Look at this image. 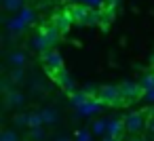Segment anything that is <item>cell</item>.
Here are the masks:
<instances>
[{"label":"cell","mask_w":154,"mask_h":141,"mask_svg":"<svg viewBox=\"0 0 154 141\" xmlns=\"http://www.w3.org/2000/svg\"><path fill=\"white\" fill-rule=\"evenodd\" d=\"M143 95H146V91H143V86H141L139 82L125 80V82L120 84V97H122V101H125V103L137 101V99H139V97H143Z\"/></svg>","instance_id":"1"},{"label":"cell","mask_w":154,"mask_h":141,"mask_svg":"<svg viewBox=\"0 0 154 141\" xmlns=\"http://www.w3.org/2000/svg\"><path fill=\"white\" fill-rule=\"evenodd\" d=\"M143 128H148L146 112H131V114L125 116V130H129V133H141Z\"/></svg>","instance_id":"2"},{"label":"cell","mask_w":154,"mask_h":141,"mask_svg":"<svg viewBox=\"0 0 154 141\" xmlns=\"http://www.w3.org/2000/svg\"><path fill=\"white\" fill-rule=\"evenodd\" d=\"M42 61L47 63L49 72H55V70H61V68H63V59H61V55H59L57 51H53V49H49V51L42 53Z\"/></svg>","instance_id":"3"},{"label":"cell","mask_w":154,"mask_h":141,"mask_svg":"<svg viewBox=\"0 0 154 141\" xmlns=\"http://www.w3.org/2000/svg\"><path fill=\"white\" fill-rule=\"evenodd\" d=\"M72 21H74V17H72V13L70 11H63V13H59V15H55V19H53V26L63 34V32H68L70 30V26H72Z\"/></svg>","instance_id":"4"},{"label":"cell","mask_w":154,"mask_h":141,"mask_svg":"<svg viewBox=\"0 0 154 141\" xmlns=\"http://www.w3.org/2000/svg\"><path fill=\"white\" fill-rule=\"evenodd\" d=\"M101 101H97V99H91V101H87L85 105H80L78 110H76V114L80 116V118H89V116H93V114H97L99 110H101Z\"/></svg>","instance_id":"5"},{"label":"cell","mask_w":154,"mask_h":141,"mask_svg":"<svg viewBox=\"0 0 154 141\" xmlns=\"http://www.w3.org/2000/svg\"><path fill=\"white\" fill-rule=\"evenodd\" d=\"M70 13H72V17H74L76 23H89L91 7H87V4H76V7L70 9Z\"/></svg>","instance_id":"6"},{"label":"cell","mask_w":154,"mask_h":141,"mask_svg":"<svg viewBox=\"0 0 154 141\" xmlns=\"http://www.w3.org/2000/svg\"><path fill=\"white\" fill-rule=\"evenodd\" d=\"M38 34H42V36H45V40L49 42V46L57 44V40H59V36H61V32H59V30H57L53 23H51V26H45V28H42Z\"/></svg>","instance_id":"7"},{"label":"cell","mask_w":154,"mask_h":141,"mask_svg":"<svg viewBox=\"0 0 154 141\" xmlns=\"http://www.w3.org/2000/svg\"><path fill=\"white\" fill-rule=\"evenodd\" d=\"M7 28H9V32H13V34H21V32L28 28V23H26L19 15H13L11 19H7Z\"/></svg>","instance_id":"8"},{"label":"cell","mask_w":154,"mask_h":141,"mask_svg":"<svg viewBox=\"0 0 154 141\" xmlns=\"http://www.w3.org/2000/svg\"><path fill=\"white\" fill-rule=\"evenodd\" d=\"M40 116H42V122L45 124H57L59 122V112L55 107H42L40 110Z\"/></svg>","instance_id":"9"},{"label":"cell","mask_w":154,"mask_h":141,"mask_svg":"<svg viewBox=\"0 0 154 141\" xmlns=\"http://www.w3.org/2000/svg\"><path fill=\"white\" fill-rule=\"evenodd\" d=\"M30 46H32L34 51H38L40 55H42L45 51H49V49H51V46H49V42L45 40V36H42V34H36V36L30 40Z\"/></svg>","instance_id":"10"},{"label":"cell","mask_w":154,"mask_h":141,"mask_svg":"<svg viewBox=\"0 0 154 141\" xmlns=\"http://www.w3.org/2000/svg\"><path fill=\"white\" fill-rule=\"evenodd\" d=\"M26 103V97H23V93H19V91H13V93H9L7 95V107H21Z\"/></svg>","instance_id":"11"},{"label":"cell","mask_w":154,"mask_h":141,"mask_svg":"<svg viewBox=\"0 0 154 141\" xmlns=\"http://www.w3.org/2000/svg\"><path fill=\"white\" fill-rule=\"evenodd\" d=\"M125 130V120H110L108 122V137H114V139H118V135Z\"/></svg>","instance_id":"12"},{"label":"cell","mask_w":154,"mask_h":141,"mask_svg":"<svg viewBox=\"0 0 154 141\" xmlns=\"http://www.w3.org/2000/svg\"><path fill=\"white\" fill-rule=\"evenodd\" d=\"M9 61H11L13 68H23L28 59H26V53H21V51H13V53L9 55Z\"/></svg>","instance_id":"13"},{"label":"cell","mask_w":154,"mask_h":141,"mask_svg":"<svg viewBox=\"0 0 154 141\" xmlns=\"http://www.w3.org/2000/svg\"><path fill=\"white\" fill-rule=\"evenodd\" d=\"M108 122H110V120H103V118H101V120H95L93 126H91V133H93V135H99V137H101V135H108Z\"/></svg>","instance_id":"14"},{"label":"cell","mask_w":154,"mask_h":141,"mask_svg":"<svg viewBox=\"0 0 154 141\" xmlns=\"http://www.w3.org/2000/svg\"><path fill=\"white\" fill-rule=\"evenodd\" d=\"M2 7L9 13H19L23 9V0H2Z\"/></svg>","instance_id":"15"},{"label":"cell","mask_w":154,"mask_h":141,"mask_svg":"<svg viewBox=\"0 0 154 141\" xmlns=\"http://www.w3.org/2000/svg\"><path fill=\"white\" fill-rule=\"evenodd\" d=\"M9 80L17 86V84H21L23 80H26V72H23V68H13L11 70V74H9Z\"/></svg>","instance_id":"16"},{"label":"cell","mask_w":154,"mask_h":141,"mask_svg":"<svg viewBox=\"0 0 154 141\" xmlns=\"http://www.w3.org/2000/svg\"><path fill=\"white\" fill-rule=\"evenodd\" d=\"M17 15H19V17H21V19H23L28 26H30V23L36 19V13H34V9H30V7H23V9H21Z\"/></svg>","instance_id":"17"},{"label":"cell","mask_w":154,"mask_h":141,"mask_svg":"<svg viewBox=\"0 0 154 141\" xmlns=\"http://www.w3.org/2000/svg\"><path fill=\"white\" fill-rule=\"evenodd\" d=\"M45 122H42V116H40V112H32L30 114V128H38V126H42Z\"/></svg>","instance_id":"18"},{"label":"cell","mask_w":154,"mask_h":141,"mask_svg":"<svg viewBox=\"0 0 154 141\" xmlns=\"http://www.w3.org/2000/svg\"><path fill=\"white\" fill-rule=\"evenodd\" d=\"M139 84L143 86V91H152V88H154V72H152V74H146Z\"/></svg>","instance_id":"19"},{"label":"cell","mask_w":154,"mask_h":141,"mask_svg":"<svg viewBox=\"0 0 154 141\" xmlns=\"http://www.w3.org/2000/svg\"><path fill=\"white\" fill-rule=\"evenodd\" d=\"M13 122L19 124V126H30V114H17L13 118Z\"/></svg>","instance_id":"20"},{"label":"cell","mask_w":154,"mask_h":141,"mask_svg":"<svg viewBox=\"0 0 154 141\" xmlns=\"http://www.w3.org/2000/svg\"><path fill=\"white\" fill-rule=\"evenodd\" d=\"M0 141H19V137H17V133L15 130H2V135H0Z\"/></svg>","instance_id":"21"},{"label":"cell","mask_w":154,"mask_h":141,"mask_svg":"<svg viewBox=\"0 0 154 141\" xmlns=\"http://www.w3.org/2000/svg\"><path fill=\"white\" fill-rule=\"evenodd\" d=\"M30 135H32V139H34V141H45V137H47L42 126H38V128H32V133H30Z\"/></svg>","instance_id":"22"},{"label":"cell","mask_w":154,"mask_h":141,"mask_svg":"<svg viewBox=\"0 0 154 141\" xmlns=\"http://www.w3.org/2000/svg\"><path fill=\"white\" fill-rule=\"evenodd\" d=\"M91 135L89 130H76V141H91Z\"/></svg>","instance_id":"23"},{"label":"cell","mask_w":154,"mask_h":141,"mask_svg":"<svg viewBox=\"0 0 154 141\" xmlns=\"http://www.w3.org/2000/svg\"><path fill=\"white\" fill-rule=\"evenodd\" d=\"M103 2L106 0H85V4L91 7V9H99V7H103Z\"/></svg>","instance_id":"24"},{"label":"cell","mask_w":154,"mask_h":141,"mask_svg":"<svg viewBox=\"0 0 154 141\" xmlns=\"http://www.w3.org/2000/svg\"><path fill=\"white\" fill-rule=\"evenodd\" d=\"M143 99H146L148 103H154V88H152V91H146V95H143Z\"/></svg>","instance_id":"25"},{"label":"cell","mask_w":154,"mask_h":141,"mask_svg":"<svg viewBox=\"0 0 154 141\" xmlns=\"http://www.w3.org/2000/svg\"><path fill=\"white\" fill-rule=\"evenodd\" d=\"M148 130H150V133L154 135V116H152V118L148 120Z\"/></svg>","instance_id":"26"},{"label":"cell","mask_w":154,"mask_h":141,"mask_svg":"<svg viewBox=\"0 0 154 141\" xmlns=\"http://www.w3.org/2000/svg\"><path fill=\"white\" fill-rule=\"evenodd\" d=\"M55 141H70V137H68V135H59Z\"/></svg>","instance_id":"27"},{"label":"cell","mask_w":154,"mask_h":141,"mask_svg":"<svg viewBox=\"0 0 154 141\" xmlns=\"http://www.w3.org/2000/svg\"><path fill=\"white\" fill-rule=\"evenodd\" d=\"M68 2H76V4H80V2H82V4H85V0H68Z\"/></svg>","instance_id":"28"},{"label":"cell","mask_w":154,"mask_h":141,"mask_svg":"<svg viewBox=\"0 0 154 141\" xmlns=\"http://www.w3.org/2000/svg\"><path fill=\"white\" fill-rule=\"evenodd\" d=\"M103 141H118V139H114V137H106Z\"/></svg>","instance_id":"29"},{"label":"cell","mask_w":154,"mask_h":141,"mask_svg":"<svg viewBox=\"0 0 154 141\" xmlns=\"http://www.w3.org/2000/svg\"><path fill=\"white\" fill-rule=\"evenodd\" d=\"M152 65H154V55H152Z\"/></svg>","instance_id":"30"}]
</instances>
